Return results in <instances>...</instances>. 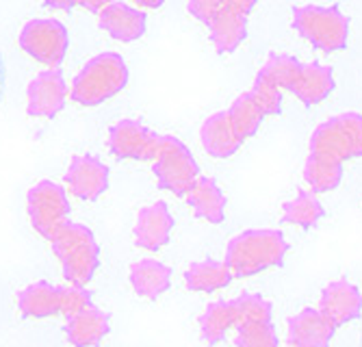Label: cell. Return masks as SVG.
Masks as SVG:
<instances>
[{
  "mask_svg": "<svg viewBox=\"0 0 362 347\" xmlns=\"http://www.w3.org/2000/svg\"><path fill=\"white\" fill-rule=\"evenodd\" d=\"M288 252V243L280 230L252 228L228 241L226 265L235 278H252L265 269L280 267Z\"/></svg>",
  "mask_w": 362,
  "mask_h": 347,
  "instance_id": "cell-1",
  "label": "cell"
},
{
  "mask_svg": "<svg viewBox=\"0 0 362 347\" xmlns=\"http://www.w3.org/2000/svg\"><path fill=\"white\" fill-rule=\"evenodd\" d=\"M54 257L61 263L63 278L70 285H83L93 280L100 267V245H98L91 228L85 224L68 222L50 239Z\"/></svg>",
  "mask_w": 362,
  "mask_h": 347,
  "instance_id": "cell-2",
  "label": "cell"
},
{
  "mask_svg": "<svg viewBox=\"0 0 362 347\" xmlns=\"http://www.w3.org/2000/svg\"><path fill=\"white\" fill-rule=\"evenodd\" d=\"M128 66L117 52H103L87 61V66L76 74L70 98L81 107H98L126 87Z\"/></svg>",
  "mask_w": 362,
  "mask_h": 347,
  "instance_id": "cell-3",
  "label": "cell"
},
{
  "mask_svg": "<svg viewBox=\"0 0 362 347\" xmlns=\"http://www.w3.org/2000/svg\"><path fill=\"white\" fill-rule=\"evenodd\" d=\"M293 28L315 48L337 52L347 46L349 18L339 7L304 5L293 9Z\"/></svg>",
  "mask_w": 362,
  "mask_h": 347,
  "instance_id": "cell-4",
  "label": "cell"
},
{
  "mask_svg": "<svg viewBox=\"0 0 362 347\" xmlns=\"http://www.w3.org/2000/svg\"><path fill=\"white\" fill-rule=\"evenodd\" d=\"M310 152L334 161H351L362 156V115L347 111L321 122L310 135Z\"/></svg>",
  "mask_w": 362,
  "mask_h": 347,
  "instance_id": "cell-5",
  "label": "cell"
},
{
  "mask_svg": "<svg viewBox=\"0 0 362 347\" xmlns=\"http://www.w3.org/2000/svg\"><path fill=\"white\" fill-rule=\"evenodd\" d=\"M152 172L163 192H170L180 198L187 196L195 178L200 176V167H197L191 150L172 135H160L158 150L152 161Z\"/></svg>",
  "mask_w": 362,
  "mask_h": 347,
  "instance_id": "cell-6",
  "label": "cell"
},
{
  "mask_svg": "<svg viewBox=\"0 0 362 347\" xmlns=\"http://www.w3.org/2000/svg\"><path fill=\"white\" fill-rule=\"evenodd\" d=\"M26 213L30 226L46 241H50L65 224L70 222V200L65 189L52 180H42L26 194Z\"/></svg>",
  "mask_w": 362,
  "mask_h": 347,
  "instance_id": "cell-7",
  "label": "cell"
},
{
  "mask_svg": "<svg viewBox=\"0 0 362 347\" xmlns=\"http://www.w3.org/2000/svg\"><path fill=\"white\" fill-rule=\"evenodd\" d=\"M20 46L28 57L44 63V66L59 68L65 54H68L70 35H68V28L61 22L37 18L24 24L20 33Z\"/></svg>",
  "mask_w": 362,
  "mask_h": 347,
  "instance_id": "cell-8",
  "label": "cell"
},
{
  "mask_svg": "<svg viewBox=\"0 0 362 347\" xmlns=\"http://www.w3.org/2000/svg\"><path fill=\"white\" fill-rule=\"evenodd\" d=\"M160 135L152 133L137 119H122L109 131V150L115 159L154 161Z\"/></svg>",
  "mask_w": 362,
  "mask_h": 347,
  "instance_id": "cell-9",
  "label": "cell"
},
{
  "mask_svg": "<svg viewBox=\"0 0 362 347\" xmlns=\"http://www.w3.org/2000/svg\"><path fill=\"white\" fill-rule=\"evenodd\" d=\"M109 167L93 154H74L65 172V184L78 200L93 202L109 189Z\"/></svg>",
  "mask_w": 362,
  "mask_h": 347,
  "instance_id": "cell-10",
  "label": "cell"
},
{
  "mask_svg": "<svg viewBox=\"0 0 362 347\" xmlns=\"http://www.w3.org/2000/svg\"><path fill=\"white\" fill-rule=\"evenodd\" d=\"M26 111L33 117H54L63 111L68 100V83H65L59 68L40 72L28 83L26 89Z\"/></svg>",
  "mask_w": 362,
  "mask_h": 347,
  "instance_id": "cell-11",
  "label": "cell"
},
{
  "mask_svg": "<svg viewBox=\"0 0 362 347\" xmlns=\"http://www.w3.org/2000/svg\"><path fill=\"white\" fill-rule=\"evenodd\" d=\"M319 310L334 328H341L362 314V295L351 282L334 280L321 291Z\"/></svg>",
  "mask_w": 362,
  "mask_h": 347,
  "instance_id": "cell-12",
  "label": "cell"
},
{
  "mask_svg": "<svg viewBox=\"0 0 362 347\" xmlns=\"http://www.w3.org/2000/svg\"><path fill=\"white\" fill-rule=\"evenodd\" d=\"M174 230V217L168 208V202H154L139 211L135 224V243L141 249L158 252L163 245L170 243Z\"/></svg>",
  "mask_w": 362,
  "mask_h": 347,
  "instance_id": "cell-13",
  "label": "cell"
},
{
  "mask_svg": "<svg viewBox=\"0 0 362 347\" xmlns=\"http://www.w3.org/2000/svg\"><path fill=\"white\" fill-rule=\"evenodd\" d=\"M334 87H337V81H334L332 68L321 66L319 61H313V63H302L300 72L293 78L288 91L302 105L313 107V105H319L330 96V93L334 91Z\"/></svg>",
  "mask_w": 362,
  "mask_h": 347,
  "instance_id": "cell-14",
  "label": "cell"
},
{
  "mask_svg": "<svg viewBox=\"0 0 362 347\" xmlns=\"http://www.w3.org/2000/svg\"><path fill=\"white\" fill-rule=\"evenodd\" d=\"M288 347H327L334 336V326L319 308H304L288 317Z\"/></svg>",
  "mask_w": 362,
  "mask_h": 347,
  "instance_id": "cell-15",
  "label": "cell"
},
{
  "mask_svg": "<svg viewBox=\"0 0 362 347\" xmlns=\"http://www.w3.org/2000/svg\"><path fill=\"white\" fill-rule=\"evenodd\" d=\"M100 26L107 33L122 44L137 42L144 37L146 26H148V13L126 3H109L100 11Z\"/></svg>",
  "mask_w": 362,
  "mask_h": 347,
  "instance_id": "cell-16",
  "label": "cell"
},
{
  "mask_svg": "<svg viewBox=\"0 0 362 347\" xmlns=\"http://www.w3.org/2000/svg\"><path fill=\"white\" fill-rule=\"evenodd\" d=\"M109 330H111L109 312L95 308L91 304L78 310L76 314H72V317H68V324H65V339L74 347H95L103 343Z\"/></svg>",
  "mask_w": 362,
  "mask_h": 347,
  "instance_id": "cell-17",
  "label": "cell"
},
{
  "mask_svg": "<svg viewBox=\"0 0 362 347\" xmlns=\"http://www.w3.org/2000/svg\"><path fill=\"white\" fill-rule=\"evenodd\" d=\"M209 35L219 54H233L247 40V16L223 5L209 24Z\"/></svg>",
  "mask_w": 362,
  "mask_h": 347,
  "instance_id": "cell-18",
  "label": "cell"
},
{
  "mask_svg": "<svg viewBox=\"0 0 362 347\" xmlns=\"http://www.w3.org/2000/svg\"><path fill=\"white\" fill-rule=\"evenodd\" d=\"M187 204L193 208L197 219L209 224H221L226 217V196L215 178L197 176L187 192Z\"/></svg>",
  "mask_w": 362,
  "mask_h": 347,
  "instance_id": "cell-19",
  "label": "cell"
},
{
  "mask_svg": "<svg viewBox=\"0 0 362 347\" xmlns=\"http://www.w3.org/2000/svg\"><path fill=\"white\" fill-rule=\"evenodd\" d=\"M200 141H202V148L213 159H228V156H233L243 143L228 119V111H217L204 119L200 129Z\"/></svg>",
  "mask_w": 362,
  "mask_h": 347,
  "instance_id": "cell-20",
  "label": "cell"
},
{
  "mask_svg": "<svg viewBox=\"0 0 362 347\" xmlns=\"http://www.w3.org/2000/svg\"><path fill=\"white\" fill-rule=\"evenodd\" d=\"M128 280L137 295L156 300L172 287V269L156 259H141L130 265Z\"/></svg>",
  "mask_w": 362,
  "mask_h": 347,
  "instance_id": "cell-21",
  "label": "cell"
},
{
  "mask_svg": "<svg viewBox=\"0 0 362 347\" xmlns=\"http://www.w3.org/2000/svg\"><path fill=\"white\" fill-rule=\"evenodd\" d=\"M18 308L24 317L44 319L59 314V287L46 280L33 282L18 293Z\"/></svg>",
  "mask_w": 362,
  "mask_h": 347,
  "instance_id": "cell-22",
  "label": "cell"
},
{
  "mask_svg": "<svg viewBox=\"0 0 362 347\" xmlns=\"http://www.w3.org/2000/svg\"><path fill=\"white\" fill-rule=\"evenodd\" d=\"M233 271L223 261H197L191 263L185 271V285L189 291L197 293H213L219 289H226L233 280Z\"/></svg>",
  "mask_w": 362,
  "mask_h": 347,
  "instance_id": "cell-23",
  "label": "cell"
},
{
  "mask_svg": "<svg viewBox=\"0 0 362 347\" xmlns=\"http://www.w3.org/2000/svg\"><path fill=\"white\" fill-rule=\"evenodd\" d=\"M200 336L206 345H217L226 339V332L237 326V310L233 300H217L204 308L197 319Z\"/></svg>",
  "mask_w": 362,
  "mask_h": 347,
  "instance_id": "cell-24",
  "label": "cell"
},
{
  "mask_svg": "<svg viewBox=\"0 0 362 347\" xmlns=\"http://www.w3.org/2000/svg\"><path fill=\"white\" fill-rule=\"evenodd\" d=\"M304 180L317 196L330 194L343 180V163L310 152L304 163Z\"/></svg>",
  "mask_w": 362,
  "mask_h": 347,
  "instance_id": "cell-25",
  "label": "cell"
},
{
  "mask_svg": "<svg viewBox=\"0 0 362 347\" xmlns=\"http://www.w3.org/2000/svg\"><path fill=\"white\" fill-rule=\"evenodd\" d=\"M325 215L323 204L319 202L315 192H306V189H300L298 196L293 200L284 202L282 206V224H293L300 226L304 230L315 228Z\"/></svg>",
  "mask_w": 362,
  "mask_h": 347,
  "instance_id": "cell-26",
  "label": "cell"
},
{
  "mask_svg": "<svg viewBox=\"0 0 362 347\" xmlns=\"http://www.w3.org/2000/svg\"><path fill=\"white\" fill-rule=\"evenodd\" d=\"M262 117L265 115H262L258 105L250 98V93H241V96L235 98V102L228 109V119H230V124H233V129L241 141H245L258 133Z\"/></svg>",
  "mask_w": 362,
  "mask_h": 347,
  "instance_id": "cell-27",
  "label": "cell"
},
{
  "mask_svg": "<svg viewBox=\"0 0 362 347\" xmlns=\"http://www.w3.org/2000/svg\"><path fill=\"white\" fill-rule=\"evenodd\" d=\"M300 66H302V61L298 57L286 54V52H272L267 57V61L262 63V68L258 70L256 76L276 85V87H280L282 91L284 89L288 91L293 78L298 76V72H300Z\"/></svg>",
  "mask_w": 362,
  "mask_h": 347,
  "instance_id": "cell-28",
  "label": "cell"
},
{
  "mask_svg": "<svg viewBox=\"0 0 362 347\" xmlns=\"http://www.w3.org/2000/svg\"><path fill=\"white\" fill-rule=\"evenodd\" d=\"M235 310H237V328L243 324L252 322H272L274 306L265 298H260L256 293H243L233 300Z\"/></svg>",
  "mask_w": 362,
  "mask_h": 347,
  "instance_id": "cell-29",
  "label": "cell"
},
{
  "mask_svg": "<svg viewBox=\"0 0 362 347\" xmlns=\"http://www.w3.org/2000/svg\"><path fill=\"white\" fill-rule=\"evenodd\" d=\"M237 347H280L278 345V334L272 326V322H252L239 326Z\"/></svg>",
  "mask_w": 362,
  "mask_h": 347,
  "instance_id": "cell-30",
  "label": "cell"
},
{
  "mask_svg": "<svg viewBox=\"0 0 362 347\" xmlns=\"http://www.w3.org/2000/svg\"><path fill=\"white\" fill-rule=\"evenodd\" d=\"M247 93H250V98L258 105L262 115H280L282 113V89L280 87L256 76V81Z\"/></svg>",
  "mask_w": 362,
  "mask_h": 347,
  "instance_id": "cell-31",
  "label": "cell"
},
{
  "mask_svg": "<svg viewBox=\"0 0 362 347\" xmlns=\"http://www.w3.org/2000/svg\"><path fill=\"white\" fill-rule=\"evenodd\" d=\"M91 306V291L83 285L59 287V312L65 317H72L78 310Z\"/></svg>",
  "mask_w": 362,
  "mask_h": 347,
  "instance_id": "cell-32",
  "label": "cell"
},
{
  "mask_svg": "<svg viewBox=\"0 0 362 347\" xmlns=\"http://www.w3.org/2000/svg\"><path fill=\"white\" fill-rule=\"evenodd\" d=\"M226 5V0H189L187 7L189 13L202 24H211V20L219 13V9Z\"/></svg>",
  "mask_w": 362,
  "mask_h": 347,
  "instance_id": "cell-33",
  "label": "cell"
},
{
  "mask_svg": "<svg viewBox=\"0 0 362 347\" xmlns=\"http://www.w3.org/2000/svg\"><path fill=\"white\" fill-rule=\"evenodd\" d=\"M44 5L54 11H72L74 7H81V0H44Z\"/></svg>",
  "mask_w": 362,
  "mask_h": 347,
  "instance_id": "cell-34",
  "label": "cell"
},
{
  "mask_svg": "<svg viewBox=\"0 0 362 347\" xmlns=\"http://www.w3.org/2000/svg\"><path fill=\"white\" fill-rule=\"evenodd\" d=\"M256 3H258V0H226L228 7H233L235 11H239L243 16H250L254 11Z\"/></svg>",
  "mask_w": 362,
  "mask_h": 347,
  "instance_id": "cell-35",
  "label": "cell"
},
{
  "mask_svg": "<svg viewBox=\"0 0 362 347\" xmlns=\"http://www.w3.org/2000/svg\"><path fill=\"white\" fill-rule=\"evenodd\" d=\"M109 3H113V0H81V7L93 13H100Z\"/></svg>",
  "mask_w": 362,
  "mask_h": 347,
  "instance_id": "cell-36",
  "label": "cell"
},
{
  "mask_svg": "<svg viewBox=\"0 0 362 347\" xmlns=\"http://www.w3.org/2000/svg\"><path fill=\"white\" fill-rule=\"evenodd\" d=\"M133 3L141 9H158L165 0H133Z\"/></svg>",
  "mask_w": 362,
  "mask_h": 347,
  "instance_id": "cell-37",
  "label": "cell"
},
{
  "mask_svg": "<svg viewBox=\"0 0 362 347\" xmlns=\"http://www.w3.org/2000/svg\"><path fill=\"white\" fill-rule=\"evenodd\" d=\"M5 83H7V72H5L3 54H0V102H3V96H5Z\"/></svg>",
  "mask_w": 362,
  "mask_h": 347,
  "instance_id": "cell-38",
  "label": "cell"
},
{
  "mask_svg": "<svg viewBox=\"0 0 362 347\" xmlns=\"http://www.w3.org/2000/svg\"><path fill=\"white\" fill-rule=\"evenodd\" d=\"M360 347H362V336H360Z\"/></svg>",
  "mask_w": 362,
  "mask_h": 347,
  "instance_id": "cell-39",
  "label": "cell"
}]
</instances>
